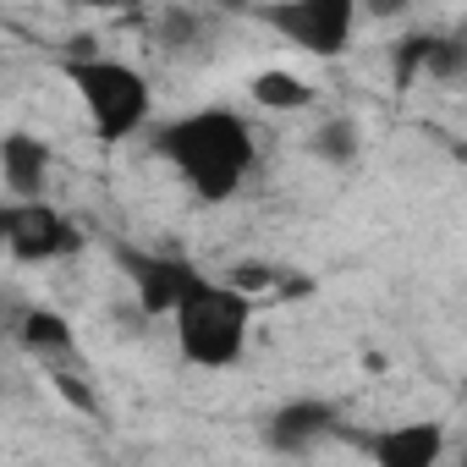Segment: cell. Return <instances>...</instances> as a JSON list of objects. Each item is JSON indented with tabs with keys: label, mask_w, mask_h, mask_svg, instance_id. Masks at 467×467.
<instances>
[{
	"label": "cell",
	"mask_w": 467,
	"mask_h": 467,
	"mask_svg": "<svg viewBox=\"0 0 467 467\" xmlns=\"http://www.w3.org/2000/svg\"><path fill=\"white\" fill-rule=\"evenodd\" d=\"M154 149L176 165V176L203 203L237 198V187L254 171V132H248V121L237 110H225V105H203V110H187L176 121H165Z\"/></svg>",
	"instance_id": "1"
},
{
	"label": "cell",
	"mask_w": 467,
	"mask_h": 467,
	"mask_svg": "<svg viewBox=\"0 0 467 467\" xmlns=\"http://www.w3.org/2000/svg\"><path fill=\"white\" fill-rule=\"evenodd\" d=\"M171 319H176V347H182L187 363H198V368H231V363L243 358V347H248L254 303H248L243 286L192 275L187 292L176 297Z\"/></svg>",
	"instance_id": "2"
},
{
	"label": "cell",
	"mask_w": 467,
	"mask_h": 467,
	"mask_svg": "<svg viewBox=\"0 0 467 467\" xmlns=\"http://www.w3.org/2000/svg\"><path fill=\"white\" fill-rule=\"evenodd\" d=\"M67 83L78 88L94 138L121 143V138L143 132L154 94H149V78H143L138 67H127V61H99V56H78V61H67Z\"/></svg>",
	"instance_id": "3"
},
{
	"label": "cell",
	"mask_w": 467,
	"mask_h": 467,
	"mask_svg": "<svg viewBox=\"0 0 467 467\" xmlns=\"http://www.w3.org/2000/svg\"><path fill=\"white\" fill-rule=\"evenodd\" d=\"M281 39H292L297 50L336 61L352 50L358 34V0H270V6H254Z\"/></svg>",
	"instance_id": "4"
},
{
	"label": "cell",
	"mask_w": 467,
	"mask_h": 467,
	"mask_svg": "<svg viewBox=\"0 0 467 467\" xmlns=\"http://www.w3.org/2000/svg\"><path fill=\"white\" fill-rule=\"evenodd\" d=\"M0 248L23 265H50L78 248V225L61 209H50L45 198H17V203H6V243Z\"/></svg>",
	"instance_id": "5"
},
{
	"label": "cell",
	"mask_w": 467,
	"mask_h": 467,
	"mask_svg": "<svg viewBox=\"0 0 467 467\" xmlns=\"http://www.w3.org/2000/svg\"><path fill=\"white\" fill-rule=\"evenodd\" d=\"M116 270L127 275V286H132L143 314H171L176 297L187 292V281L198 275L187 259L160 254V248H116Z\"/></svg>",
	"instance_id": "6"
},
{
	"label": "cell",
	"mask_w": 467,
	"mask_h": 467,
	"mask_svg": "<svg viewBox=\"0 0 467 467\" xmlns=\"http://www.w3.org/2000/svg\"><path fill=\"white\" fill-rule=\"evenodd\" d=\"M336 429H341V412H336L330 401H319V396H303V401L275 407V418L265 423V440H270V451H281V456H303V451H314L319 440H330Z\"/></svg>",
	"instance_id": "7"
},
{
	"label": "cell",
	"mask_w": 467,
	"mask_h": 467,
	"mask_svg": "<svg viewBox=\"0 0 467 467\" xmlns=\"http://www.w3.org/2000/svg\"><path fill=\"white\" fill-rule=\"evenodd\" d=\"M50 143L39 138V132H28V127H17V132H6L0 138V182H6V192L12 198H45V187H50Z\"/></svg>",
	"instance_id": "8"
},
{
	"label": "cell",
	"mask_w": 467,
	"mask_h": 467,
	"mask_svg": "<svg viewBox=\"0 0 467 467\" xmlns=\"http://www.w3.org/2000/svg\"><path fill=\"white\" fill-rule=\"evenodd\" d=\"M363 445L379 467H434L445 451V429L440 423H401V429H385Z\"/></svg>",
	"instance_id": "9"
},
{
	"label": "cell",
	"mask_w": 467,
	"mask_h": 467,
	"mask_svg": "<svg viewBox=\"0 0 467 467\" xmlns=\"http://www.w3.org/2000/svg\"><path fill=\"white\" fill-rule=\"evenodd\" d=\"M248 94H254V105L259 110H281V116H292V110H308L314 105V83H303L297 72H286V67H265L254 83H248Z\"/></svg>",
	"instance_id": "10"
},
{
	"label": "cell",
	"mask_w": 467,
	"mask_h": 467,
	"mask_svg": "<svg viewBox=\"0 0 467 467\" xmlns=\"http://www.w3.org/2000/svg\"><path fill=\"white\" fill-rule=\"evenodd\" d=\"M17 341L28 352H39V358H61V352H72V325L56 308H28L17 319Z\"/></svg>",
	"instance_id": "11"
},
{
	"label": "cell",
	"mask_w": 467,
	"mask_h": 467,
	"mask_svg": "<svg viewBox=\"0 0 467 467\" xmlns=\"http://www.w3.org/2000/svg\"><path fill=\"white\" fill-rule=\"evenodd\" d=\"M308 149H314V160H325V165H352L358 149H363V132H358L352 116H325V121L308 132Z\"/></svg>",
	"instance_id": "12"
},
{
	"label": "cell",
	"mask_w": 467,
	"mask_h": 467,
	"mask_svg": "<svg viewBox=\"0 0 467 467\" xmlns=\"http://www.w3.org/2000/svg\"><path fill=\"white\" fill-rule=\"evenodd\" d=\"M429 45H434V28H407L390 50V72H396V88H412L423 78V61H429Z\"/></svg>",
	"instance_id": "13"
},
{
	"label": "cell",
	"mask_w": 467,
	"mask_h": 467,
	"mask_svg": "<svg viewBox=\"0 0 467 467\" xmlns=\"http://www.w3.org/2000/svg\"><path fill=\"white\" fill-rule=\"evenodd\" d=\"M462 67H467V45H462V34H434L429 61H423V78H434V83H456Z\"/></svg>",
	"instance_id": "14"
},
{
	"label": "cell",
	"mask_w": 467,
	"mask_h": 467,
	"mask_svg": "<svg viewBox=\"0 0 467 467\" xmlns=\"http://www.w3.org/2000/svg\"><path fill=\"white\" fill-rule=\"evenodd\" d=\"M198 39H203V23H198L192 12L171 6V12L160 17V45H165V50H192Z\"/></svg>",
	"instance_id": "15"
},
{
	"label": "cell",
	"mask_w": 467,
	"mask_h": 467,
	"mask_svg": "<svg viewBox=\"0 0 467 467\" xmlns=\"http://www.w3.org/2000/svg\"><path fill=\"white\" fill-rule=\"evenodd\" d=\"M412 12V0H358V17H374V23H396Z\"/></svg>",
	"instance_id": "16"
},
{
	"label": "cell",
	"mask_w": 467,
	"mask_h": 467,
	"mask_svg": "<svg viewBox=\"0 0 467 467\" xmlns=\"http://www.w3.org/2000/svg\"><path fill=\"white\" fill-rule=\"evenodd\" d=\"M56 390H61L72 407H83V412H94V407H99V401H94V390H88L78 374H56Z\"/></svg>",
	"instance_id": "17"
},
{
	"label": "cell",
	"mask_w": 467,
	"mask_h": 467,
	"mask_svg": "<svg viewBox=\"0 0 467 467\" xmlns=\"http://www.w3.org/2000/svg\"><path fill=\"white\" fill-rule=\"evenodd\" d=\"M67 6H83V12H116V6H127V0H67Z\"/></svg>",
	"instance_id": "18"
},
{
	"label": "cell",
	"mask_w": 467,
	"mask_h": 467,
	"mask_svg": "<svg viewBox=\"0 0 467 467\" xmlns=\"http://www.w3.org/2000/svg\"><path fill=\"white\" fill-rule=\"evenodd\" d=\"M0 243H6V203H0Z\"/></svg>",
	"instance_id": "19"
}]
</instances>
